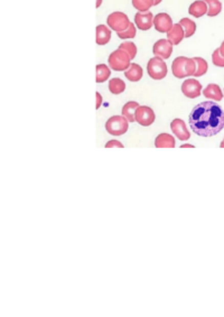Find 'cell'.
<instances>
[{
    "instance_id": "6da1fadb",
    "label": "cell",
    "mask_w": 224,
    "mask_h": 317,
    "mask_svg": "<svg viewBox=\"0 0 224 317\" xmlns=\"http://www.w3.org/2000/svg\"><path fill=\"white\" fill-rule=\"evenodd\" d=\"M188 122L193 132L198 136H215L224 128V111L215 102L204 101L193 108Z\"/></svg>"
},
{
    "instance_id": "7a4b0ae2",
    "label": "cell",
    "mask_w": 224,
    "mask_h": 317,
    "mask_svg": "<svg viewBox=\"0 0 224 317\" xmlns=\"http://www.w3.org/2000/svg\"><path fill=\"white\" fill-rule=\"evenodd\" d=\"M172 72L175 78L184 79L187 76H194L196 72V62L195 60L186 56L176 57L172 63Z\"/></svg>"
},
{
    "instance_id": "3957f363",
    "label": "cell",
    "mask_w": 224,
    "mask_h": 317,
    "mask_svg": "<svg viewBox=\"0 0 224 317\" xmlns=\"http://www.w3.org/2000/svg\"><path fill=\"white\" fill-rule=\"evenodd\" d=\"M131 58L129 56L126 51L121 49H118L115 52H112L109 56V66L114 71H126V70L130 66Z\"/></svg>"
},
{
    "instance_id": "277c9868",
    "label": "cell",
    "mask_w": 224,
    "mask_h": 317,
    "mask_svg": "<svg viewBox=\"0 0 224 317\" xmlns=\"http://www.w3.org/2000/svg\"><path fill=\"white\" fill-rule=\"evenodd\" d=\"M147 72H148V75L151 79L163 80L168 73L167 65L164 62V58L158 56L150 58L148 64H147Z\"/></svg>"
},
{
    "instance_id": "5b68a950",
    "label": "cell",
    "mask_w": 224,
    "mask_h": 317,
    "mask_svg": "<svg viewBox=\"0 0 224 317\" xmlns=\"http://www.w3.org/2000/svg\"><path fill=\"white\" fill-rule=\"evenodd\" d=\"M129 128V121L123 116H114L105 123V129L112 136H121L126 133Z\"/></svg>"
},
{
    "instance_id": "8992f818",
    "label": "cell",
    "mask_w": 224,
    "mask_h": 317,
    "mask_svg": "<svg viewBox=\"0 0 224 317\" xmlns=\"http://www.w3.org/2000/svg\"><path fill=\"white\" fill-rule=\"evenodd\" d=\"M107 24L108 26L117 33L123 32L130 25V20H129L128 16L125 13H121V11H115L108 16L107 18Z\"/></svg>"
},
{
    "instance_id": "52a82bcc",
    "label": "cell",
    "mask_w": 224,
    "mask_h": 317,
    "mask_svg": "<svg viewBox=\"0 0 224 317\" xmlns=\"http://www.w3.org/2000/svg\"><path fill=\"white\" fill-rule=\"evenodd\" d=\"M156 116L154 110L147 107V105H139V108L136 111V122H138L140 126L148 127L154 123Z\"/></svg>"
},
{
    "instance_id": "ba28073f",
    "label": "cell",
    "mask_w": 224,
    "mask_h": 317,
    "mask_svg": "<svg viewBox=\"0 0 224 317\" xmlns=\"http://www.w3.org/2000/svg\"><path fill=\"white\" fill-rule=\"evenodd\" d=\"M173 43L167 38H162L158 39L157 42L154 44V48H152V53H154L155 56L162 57L164 60H167L170 57L173 53Z\"/></svg>"
},
{
    "instance_id": "9c48e42d",
    "label": "cell",
    "mask_w": 224,
    "mask_h": 317,
    "mask_svg": "<svg viewBox=\"0 0 224 317\" xmlns=\"http://www.w3.org/2000/svg\"><path fill=\"white\" fill-rule=\"evenodd\" d=\"M182 92L184 96L190 99H195L201 96L202 84L195 79H187L182 84Z\"/></svg>"
},
{
    "instance_id": "30bf717a",
    "label": "cell",
    "mask_w": 224,
    "mask_h": 317,
    "mask_svg": "<svg viewBox=\"0 0 224 317\" xmlns=\"http://www.w3.org/2000/svg\"><path fill=\"white\" fill-rule=\"evenodd\" d=\"M170 129H172V131L176 136V138H178L180 140H182V142L191 138V132L188 131L184 120L178 119V118L174 119L172 122H170Z\"/></svg>"
},
{
    "instance_id": "8fae6325",
    "label": "cell",
    "mask_w": 224,
    "mask_h": 317,
    "mask_svg": "<svg viewBox=\"0 0 224 317\" xmlns=\"http://www.w3.org/2000/svg\"><path fill=\"white\" fill-rule=\"evenodd\" d=\"M173 25L174 24L172 18H170V16L166 13L157 14L154 17V26L156 31H158L159 33H168Z\"/></svg>"
},
{
    "instance_id": "7c38bea8",
    "label": "cell",
    "mask_w": 224,
    "mask_h": 317,
    "mask_svg": "<svg viewBox=\"0 0 224 317\" xmlns=\"http://www.w3.org/2000/svg\"><path fill=\"white\" fill-rule=\"evenodd\" d=\"M135 24L140 31H148L154 24V15L152 13L141 14L140 11L135 15Z\"/></svg>"
},
{
    "instance_id": "4fadbf2b",
    "label": "cell",
    "mask_w": 224,
    "mask_h": 317,
    "mask_svg": "<svg viewBox=\"0 0 224 317\" xmlns=\"http://www.w3.org/2000/svg\"><path fill=\"white\" fill-rule=\"evenodd\" d=\"M167 38L173 43V45H178L185 38L184 28L180 24H174L170 31L167 33Z\"/></svg>"
},
{
    "instance_id": "5bb4252c",
    "label": "cell",
    "mask_w": 224,
    "mask_h": 317,
    "mask_svg": "<svg viewBox=\"0 0 224 317\" xmlns=\"http://www.w3.org/2000/svg\"><path fill=\"white\" fill-rule=\"evenodd\" d=\"M203 96L206 99H210V100H213V101L219 102L223 99V92L221 90V87L217 84L210 83L203 90Z\"/></svg>"
},
{
    "instance_id": "9a60e30c",
    "label": "cell",
    "mask_w": 224,
    "mask_h": 317,
    "mask_svg": "<svg viewBox=\"0 0 224 317\" xmlns=\"http://www.w3.org/2000/svg\"><path fill=\"white\" fill-rule=\"evenodd\" d=\"M188 14L195 17V18H199V17L208 14V5L204 0H196V2L191 4L190 8H188Z\"/></svg>"
},
{
    "instance_id": "2e32d148",
    "label": "cell",
    "mask_w": 224,
    "mask_h": 317,
    "mask_svg": "<svg viewBox=\"0 0 224 317\" xmlns=\"http://www.w3.org/2000/svg\"><path fill=\"white\" fill-rule=\"evenodd\" d=\"M175 145V138L169 133H161L155 139V147L157 148H174Z\"/></svg>"
},
{
    "instance_id": "e0dca14e",
    "label": "cell",
    "mask_w": 224,
    "mask_h": 317,
    "mask_svg": "<svg viewBox=\"0 0 224 317\" xmlns=\"http://www.w3.org/2000/svg\"><path fill=\"white\" fill-rule=\"evenodd\" d=\"M143 69L140 65L136 63H131L130 66H129L125 71V76L131 82H138L141 78H143Z\"/></svg>"
},
{
    "instance_id": "ac0fdd59",
    "label": "cell",
    "mask_w": 224,
    "mask_h": 317,
    "mask_svg": "<svg viewBox=\"0 0 224 317\" xmlns=\"http://www.w3.org/2000/svg\"><path fill=\"white\" fill-rule=\"evenodd\" d=\"M97 44L105 45L110 42L111 39V31L105 25L97 26Z\"/></svg>"
},
{
    "instance_id": "d6986e66",
    "label": "cell",
    "mask_w": 224,
    "mask_h": 317,
    "mask_svg": "<svg viewBox=\"0 0 224 317\" xmlns=\"http://www.w3.org/2000/svg\"><path fill=\"white\" fill-rule=\"evenodd\" d=\"M139 108V103L136 101L127 102L122 108V116L126 117L129 122L136 121V111Z\"/></svg>"
},
{
    "instance_id": "ffe728a7",
    "label": "cell",
    "mask_w": 224,
    "mask_h": 317,
    "mask_svg": "<svg viewBox=\"0 0 224 317\" xmlns=\"http://www.w3.org/2000/svg\"><path fill=\"white\" fill-rule=\"evenodd\" d=\"M126 90V83L119 78H114L109 81V91L112 95H120Z\"/></svg>"
},
{
    "instance_id": "44dd1931",
    "label": "cell",
    "mask_w": 224,
    "mask_h": 317,
    "mask_svg": "<svg viewBox=\"0 0 224 317\" xmlns=\"http://www.w3.org/2000/svg\"><path fill=\"white\" fill-rule=\"evenodd\" d=\"M111 75V70L105 64H98L97 65V83H103Z\"/></svg>"
},
{
    "instance_id": "7402d4cb",
    "label": "cell",
    "mask_w": 224,
    "mask_h": 317,
    "mask_svg": "<svg viewBox=\"0 0 224 317\" xmlns=\"http://www.w3.org/2000/svg\"><path fill=\"white\" fill-rule=\"evenodd\" d=\"M208 5V15L209 17H215L222 11V4L219 0H204Z\"/></svg>"
},
{
    "instance_id": "603a6c76",
    "label": "cell",
    "mask_w": 224,
    "mask_h": 317,
    "mask_svg": "<svg viewBox=\"0 0 224 317\" xmlns=\"http://www.w3.org/2000/svg\"><path fill=\"white\" fill-rule=\"evenodd\" d=\"M180 24L184 28L185 32V38H188L193 36L196 32V24L190 18H182L180 20Z\"/></svg>"
},
{
    "instance_id": "cb8c5ba5",
    "label": "cell",
    "mask_w": 224,
    "mask_h": 317,
    "mask_svg": "<svg viewBox=\"0 0 224 317\" xmlns=\"http://www.w3.org/2000/svg\"><path fill=\"white\" fill-rule=\"evenodd\" d=\"M155 5V0H132V6L140 13H146Z\"/></svg>"
},
{
    "instance_id": "d4e9b609",
    "label": "cell",
    "mask_w": 224,
    "mask_h": 317,
    "mask_svg": "<svg viewBox=\"0 0 224 317\" xmlns=\"http://www.w3.org/2000/svg\"><path fill=\"white\" fill-rule=\"evenodd\" d=\"M194 60H195L196 62V72L195 74H194V76L198 78V76H202L208 72L209 65H208V62H206L202 57H194Z\"/></svg>"
},
{
    "instance_id": "484cf974",
    "label": "cell",
    "mask_w": 224,
    "mask_h": 317,
    "mask_svg": "<svg viewBox=\"0 0 224 317\" xmlns=\"http://www.w3.org/2000/svg\"><path fill=\"white\" fill-rule=\"evenodd\" d=\"M136 26L135 24H132V22H130V25H129V27L126 29V31L123 32H119L117 33L118 37L121 38V39H130V38H133L136 36Z\"/></svg>"
},
{
    "instance_id": "4316f807",
    "label": "cell",
    "mask_w": 224,
    "mask_h": 317,
    "mask_svg": "<svg viewBox=\"0 0 224 317\" xmlns=\"http://www.w3.org/2000/svg\"><path fill=\"white\" fill-rule=\"evenodd\" d=\"M119 49L126 51L131 60H133L136 55H137V48H136V45L132 42H128V40L127 42H123L119 45Z\"/></svg>"
},
{
    "instance_id": "83f0119b",
    "label": "cell",
    "mask_w": 224,
    "mask_h": 317,
    "mask_svg": "<svg viewBox=\"0 0 224 317\" xmlns=\"http://www.w3.org/2000/svg\"><path fill=\"white\" fill-rule=\"evenodd\" d=\"M212 62H213L215 66L224 67V57L221 55L219 49H216L213 52V54H212Z\"/></svg>"
},
{
    "instance_id": "f1b7e54d",
    "label": "cell",
    "mask_w": 224,
    "mask_h": 317,
    "mask_svg": "<svg viewBox=\"0 0 224 317\" xmlns=\"http://www.w3.org/2000/svg\"><path fill=\"white\" fill-rule=\"evenodd\" d=\"M112 147H117V148H123L122 143H120L119 140H110L107 144H105V148H112Z\"/></svg>"
},
{
    "instance_id": "f546056e",
    "label": "cell",
    "mask_w": 224,
    "mask_h": 317,
    "mask_svg": "<svg viewBox=\"0 0 224 317\" xmlns=\"http://www.w3.org/2000/svg\"><path fill=\"white\" fill-rule=\"evenodd\" d=\"M96 97H97V105H96V108L99 109L100 107H101V104H102V97H101V95H100L99 92L96 93Z\"/></svg>"
},
{
    "instance_id": "4dcf8cb0",
    "label": "cell",
    "mask_w": 224,
    "mask_h": 317,
    "mask_svg": "<svg viewBox=\"0 0 224 317\" xmlns=\"http://www.w3.org/2000/svg\"><path fill=\"white\" fill-rule=\"evenodd\" d=\"M181 148H194V146L191 144H183L181 146Z\"/></svg>"
},
{
    "instance_id": "1f68e13d",
    "label": "cell",
    "mask_w": 224,
    "mask_h": 317,
    "mask_svg": "<svg viewBox=\"0 0 224 317\" xmlns=\"http://www.w3.org/2000/svg\"><path fill=\"white\" fill-rule=\"evenodd\" d=\"M219 50H220V53H221V55L224 57V40L222 42V44H221V46L219 48Z\"/></svg>"
},
{
    "instance_id": "d6a6232c",
    "label": "cell",
    "mask_w": 224,
    "mask_h": 317,
    "mask_svg": "<svg viewBox=\"0 0 224 317\" xmlns=\"http://www.w3.org/2000/svg\"><path fill=\"white\" fill-rule=\"evenodd\" d=\"M102 4V0H97V8H99Z\"/></svg>"
},
{
    "instance_id": "836d02e7",
    "label": "cell",
    "mask_w": 224,
    "mask_h": 317,
    "mask_svg": "<svg viewBox=\"0 0 224 317\" xmlns=\"http://www.w3.org/2000/svg\"><path fill=\"white\" fill-rule=\"evenodd\" d=\"M163 2V0H155V5L154 6H157V5H159Z\"/></svg>"
},
{
    "instance_id": "e575fe53",
    "label": "cell",
    "mask_w": 224,
    "mask_h": 317,
    "mask_svg": "<svg viewBox=\"0 0 224 317\" xmlns=\"http://www.w3.org/2000/svg\"><path fill=\"white\" fill-rule=\"evenodd\" d=\"M220 147L221 148H224V138H223V142L220 144Z\"/></svg>"
}]
</instances>
